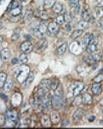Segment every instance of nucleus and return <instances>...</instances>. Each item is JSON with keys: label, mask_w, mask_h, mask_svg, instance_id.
<instances>
[{"label": "nucleus", "mask_w": 103, "mask_h": 129, "mask_svg": "<svg viewBox=\"0 0 103 129\" xmlns=\"http://www.w3.org/2000/svg\"><path fill=\"white\" fill-rule=\"evenodd\" d=\"M97 27L100 28H103V17L100 19V20L98 21V23H97Z\"/></svg>", "instance_id": "nucleus-37"}, {"label": "nucleus", "mask_w": 103, "mask_h": 129, "mask_svg": "<svg viewBox=\"0 0 103 129\" xmlns=\"http://www.w3.org/2000/svg\"><path fill=\"white\" fill-rule=\"evenodd\" d=\"M2 28V24L0 23V29Z\"/></svg>", "instance_id": "nucleus-46"}, {"label": "nucleus", "mask_w": 103, "mask_h": 129, "mask_svg": "<svg viewBox=\"0 0 103 129\" xmlns=\"http://www.w3.org/2000/svg\"><path fill=\"white\" fill-rule=\"evenodd\" d=\"M102 86L101 84L98 82H95L93 83L92 85V88H91V91H92L93 94L95 95H99L102 92Z\"/></svg>", "instance_id": "nucleus-9"}, {"label": "nucleus", "mask_w": 103, "mask_h": 129, "mask_svg": "<svg viewBox=\"0 0 103 129\" xmlns=\"http://www.w3.org/2000/svg\"><path fill=\"white\" fill-rule=\"evenodd\" d=\"M84 88V84L82 82H75L70 85L68 89L69 96L76 97L80 95V92Z\"/></svg>", "instance_id": "nucleus-3"}, {"label": "nucleus", "mask_w": 103, "mask_h": 129, "mask_svg": "<svg viewBox=\"0 0 103 129\" xmlns=\"http://www.w3.org/2000/svg\"><path fill=\"white\" fill-rule=\"evenodd\" d=\"M13 79L11 77H7L6 78V80L5 82V84H4V89L6 90H11V88H13Z\"/></svg>", "instance_id": "nucleus-18"}, {"label": "nucleus", "mask_w": 103, "mask_h": 129, "mask_svg": "<svg viewBox=\"0 0 103 129\" xmlns=\"http://www.w3.org/2000/svg\"><path fill=\"white\" fill-rule=\"evenodd\" d=\"M68 4L71 8H74L79 4V0H68Z\"/></svg>", "instance_id": "nucleus-31"}, {"label": "nucleus", "mask_w": 103, "mask_h": 129, "mask_svg": "<svg viewBox=\"0 0 103 129\" xmlns=\"http://www.w3.org/2000/svg\"><path fill=\"white\" fill-rule=\"evenodd\" d=\"M21 102V95L20 93H14L12 97V104L14 106H19Z\"/></svg>", "instance_id": "nucleus-14"}, {"label": "nucleus", "mask_w": 103, "mask_h": 129, "mask_svg": "<svg viewBox=\"0 0 103 129\" xmlns=\"http://www.w3.org/2000/svg\"><path fill=\"white\" fill-rule=\"evenodd\" d=\"M18 59H17V58H13L12 61H11V62L13 64H16V63H18Z\"/></svg>", "instance_id": "nucleus-40"}, {"label": "nucleus", "mask_w": 103, "mask_h": 129, "mask_svg": "<svg viewBox=\"0 0 103 129\" xmlns=\"http://www.w3.org/2000/svg\"><path fill=\"white\" fill-rule=\"evenodd\" d=\"M91 17H92L88 11H83L81 13V18L82 19V20L89 21L91 19Z\"/></svg>", "instance_id": "nucleus-23"}, {"label": "nucleus", "mask_w": 103, "mask_h": 129, "mask_svg": "<svg viewBox=\"0 0 103 129\" xmlns=\"http://www.w3.org/2000/svg\"><path fill=\"white\" fill-rule=\"evenodd\" d=\"M30 73V68L28 66L23 65L20 66L16 72V78L17 81L22 84L26 79Z\"/></svg>", "instance_id": "nucleus-2"}, {"label": "nucleus", "mask_w": 103, "mask_h": 129, "mask_svg": "<svg viewBox=\"0 0 103 129\" xmlns=\"http://www.w3.org/2000/svg\"><path fill=\"white\" fill-rule=\"evenodd\" d=\"M65 21V17L63 15H58L56 17V23L58 25H63Z\"/></svg>", "instance_id": "nucleus-29"}, {"label": "nucleus", "mask_w": 103, "mask_h": 129, "mask_svg": "<svg viewBox=\"0 0 103 129\" xmlns=\"http://www.w3.org/2000/svg\"><path fill=\"white\" fill-rule=\"evenodd\" d=\"M21 50L25 54H28V53L32 52V49H33V46H32V43L29 42V41H26L24 42L21 44L20 46Z\"/></svg>", "instance_id": "nucleus-5"}, {"label": "nucleus", "mask_w": 103, "mask_h": 129, "mask_svg": "<svg viewBox=\"0 0 103 129\" xmlns=\"http://www.w3.org/2000/svg\"><path fill=\"white\" fill-rule=\"evenodd\" d=\"M94 119H95V117H94V116H91V117H89V119H88V120H89V122H92V121H94Z\"/></svg>", "instance_id": "nucleus-42"}, {"label": "nucleus", "mask_w": 103, "mask_h": 129, "mask_svg": "<svg viewBox=\"0 0 103 129\" xmlns=\"http://www.w3.org/2000/svg\"><path fill=\"white\" fill-rule=\"evenodd\" d=\"M77 29H80V30H84L85 29H87L89 28V22L85 20H82L78 22L76 24Z\"/></svg>", "instance_id": "nucleus-17"}, {"label": "nucleus", "mask_w": 103, "mask_h": 129, "mask_svg": "<svg viewBox=\"0 0 103 129\" xmlns=\"http://www.w3.org/2000/svg\"><path fill=\"white\" fill-rule=\"evenodd\" d=\"M37 44H38V47L40 50H44L46 49V48L48 47V41L45 39H41V40H39V42H38Z\"/></svg>", "instance_id": "nucleus-19"}, {"label": "nucleus", "mask_w": 103, "mask_h": 129, "mask_svg": "<svg viewBox=\"0 0 103 129\" xmlns=\"http://www.w3.org/2000/svg\"><path fill=\"white\" fill-rule=\"evenodd\" d=\"M4 0H0V4H2V3H3V2H4Z\"/></svg>", "instance_id": "nucleus-45"}, {"label": "nucleus", "mask_w": 103, "mask_h": 129, "mask_svg": "<svg viewBox=\"0 0 103 129\" xmlns=\"http://www.w3.org/2000/svg\"><path fill=\"white\" fill-rule=\"evenodd\" d=\"M95 15L97 18L101 19L103 17V6H98L95 9Z\"/></svg>", "instance_id": "nucleus-27"}, {"label": "nucleus", "mask_w": 103, "mask_h": 129, "mask_svg": "<svg viewBox=\"0 0 103 129\" xmlns=\"http://www.w3.org/2000/svg\"><path fill=\"white\" fill-rule=\"evenodd\" d=\"M56 2V0H45L44 6L45 8H52Z\"/></svg>", "instance_id": "nucleus-28"}, {"label": "nucleus", "mask_w": 103, "mask_h": 129, "mask_svg": "<svg viewBox=\"0 0 103 129\" xmlns=\"http://www.w3.org/2000/svg\"><path fill=\"white\" fill-rule=\"evenodd\" d=\"M67 49V45L66 43H65V44H63L61 46H59L57 48L56 53H57L58 55H62L66 52Z\"/></svg>", "instance_id": "nucleus-21"}, {"label": "nucleus", "mask_w": 103, "mask_h": 129, "mask_svg": "<svg viewBox=\"0 0 103 129\" xmlns=\"http://www.w3.org/2000/svg\"><path fill=\"white\" fill-rule=\"evenodd\" d=\"M38 31H39L40 37H42L45 33H48V26L46 25L44 21H42L39 24Z\"/></svg>", "instance_id": "nucleus-8"}, {"label": "nucleus", "mask_w": 103, "mask_h": 129, "mask_svg": "<svg viewBox=\"0 0 103 129\" xmlns=\"http://www.w3.org/2000/svg\"><path fill=\"white\" fill-rule=\"evenodd\" d=\"M20 29L19 28H17L15 31L13 32V34L12 35V37H11V39L12 40H13V41H15L17 39H19V35H20Z\"/></svg>", "instance_id": "nucleus-30"}, {"label": "nucleus", "mask_w": 103, "mask_h": 129, "mask_svg": "<svg viewBox=\"0 0 103 129\" xmlns=\"http://www.w3.org/2000/svg\"><path fill=\"white\" fill-rule=\"evenodd\" d=\"M83 33V30H80V29H76L75 30L72 32V33L71 35V38L72 40H76V38H78V37H80L81 35Z\"/></svg>", "instance_id": "nucleus-24"}, {"label": "nucleus", "mask_w": 103, "mask_h": 129, "mask_svg": "<svg viewBox=\"0 0 103 129\" xmlns=\"http://www.w3.org/2000/svg\"><path fill=\"white\" fill-rule=\"evenodd\" d=\"M3 42V37L2 36H0V45L2 44Z\"/></svg>", "instance_id": "nucleus-43"}, {"label": "nucleus", "mask_w": 103, "mask_h": 129, "mask_svg": "<svg viewBox=\"0 0 103 129\" xmlns=\"http://www.w3.org/2000/svg\"><path fill=\"white\" fill-rule=\"evenodd\" d=\"M22 11V6L21 5H19L18 6H17L16 8H13V10H11L10 11V13L11 15L14 16V17H16V16L19 15L21 13Z\"/></svg>", "instance_id": "nucleus-20"}, {"label": "nucleus", "mask_w": 103, "mask_h": 129, "mask_svg": "<svg viewBox=\"0 0 103 129\" xmlns=\"http://www.w3.org/2000/svg\"><path fill=\"white\" fill-rule=\"evenodd\" d=\"M100 105L101 106H103V98L100 101Z\"/></svg>", "instance_id": "nucleus-44"}, {"label": "nucleus", "mask_w": 103, "mask_h": 129, "mask_svg": "<svg viewBox=\"0 0 103 129\" xmlns=\"http://www.w3.org/2000/svg\"><path fill=\"white\" fill-rule=\"evenodd\" d=\"M98 1V6H103V0H97Z\"/></svg>", "instance_id": "nucleus-41"}, {"label": "nucleus", "mask_w": 103, "mask_h": 129, "mask_svg": "<svg viewBox=\"0 0 103 129\" xmlns=\"http://www.w3.org/2000/svg\"><path fill=\"white\" fill-rule=\"evenodd\" d=\"M0 98H2L3 100L5 101V102H7L8 100V97H7L6 95H4V93H1V94H0Z\"/></svg>", "instance_id": "nucleus-38"}, {"label": "nucleus", "mask_w": 103, "mask_h": 129, "mask_svg": "<svg viewBox=\"0 0 103 129\" xmlns=\"http://www.w3.org/2000/svg\"><path fill=\"white\" fill-rule=\"evenodd\" d=\"M6 78L7 75L5 73H0V88H3L4 87Z\"/></svg>", "instance_id": "nucleus-26"}, {"label": "nucleus", "mask_w": 103, "mask_h": 129, "mask_svg": "<svg viewBox=\"0 0 103 129\" xmlns=\"http://www.w3.org/2000/svg\"><path fill=\"white\" fill-rule=\"evenodd\" d=\"M93 38V35L91 34V33H87L83 37V44L87 46V44L89 43L90 41L92 40Z\"/></svg>", "instance_id": "nucleus-25"}, {"label": "nucleus", "mask_w": 103, "mask_h": 129, "mask_svg": "<svg viewBox=\"0 0 103 129\" xmlns=\"http://www.w3.org/2000/svg\"><path fill=\"white\" fill-rule=\"evenodd\" d=\"M51 120L50 118L49 117V116L48 115H43L41 117V124H42L43 126L45 127H50L51 126Z\"/></svg>", "instance_id": "nucleus-16"}, {"label": "nucleus", "mask_w": 103, "mask_h": 129, "mask_svg": "<svg viewBox=\"0 0 103 129\" xmlns=\"http://www.w3.org/2000/svg\"><path fill=\"white\" fill-rule=\"evenodd\" d=\"M51 84H52V82L50 79H43L40 83L39 88L48 91L49 89L51 88Z\"/></svg>", "instance_id": "nucleus-11"}, {"label": "nucleus", "mask_w": 103, "mask_h": 129, "mask_svg": "<svg viewBox=\"0 0 103 129\" xmlns=\"http://www.w3.org/2000/svg\"><path fill=\"white\" fill-rule=\"evenodd\" d=\"M52 8L53 11L55 13L59 14L60 13H61V11H63V6H62V5H61L60 3L57 2L54 4V6H53Z\"/></svg>", "instance_id": "nucleus-22"}, {"label": "nucleus", "mask_w": 103, "mask_h": 129, "mask_svg": "<svg viewBox=\"0 0 103 129\" xmlns=\"http://www.w3.org/2000/svg\"><path fill=\"white\" fill-rule=\"evenodd\" d=\"M83 115H84V111L82 110H78L77 111H76L73 115V119H74V122L80 121Z\"/></svg>", "instance_id": "nucleus-15"}, {"label": "nucleus", "mask_w": 103, "mask_h": 129, "mask_svg": "<svg viewBox=\"0 0 103 129\" xmlns=\"http://www.w3.org/2000/svg\"><path fill=\"white\" fill-rule=\"evenodd\" d=\"M97 44H98V40L93 37L86 46V50L87 53L89 54H93L95 53L97 48Z\"/></svg>", "instance_id": "nucleus-4"}, {"label": "nucleus", "mask_w": 103, "mask_h": 129, "mask_svg": "<svg viewBox=\"0 0 103 129\" xmlns=\"http://www.w3.org/2000/svg\"><path fill=\"white\" fill-rule=\"evenodd\" d=\"M73 8V11H74V13L76 14V15H78V14H79L80 13V11H81V9H80V6L78 4V6H76V7H74Z\"/></svg>", "instance_id": "nucleus-36"}, {"label": "nucleus", "mask_w": 103, "mask_h": 129, "mask_svg": "<svg viewBox=\"0 0 103 129\" xmlns=\"http://www.w3.org/2000/svg\"><path fill=\"white\" fill-rule=\"evenodd\" d=\"M76 99L74 100V105H79L80 104L81 102H82V97L80 96V95H78L76 97H75Z\"/></svg>", "instance_id": "nucleus-34"}, {"label": "nucleus", "mask_w": 103, "mask_h": 129, "mask_svg": "<svg viewBox=\"0 0 103 129\" xmlns=\"http://www.w3.org/2000/svg\"><path fill=\"white\" fill-rule=\"evenodd\" d=\"M102 113H103V111H102Z\"/></svg>", "instance_id": "nucleus-47"}, {"label": "nucleus", "mask_w": 103, "mask_h": 129, "mask_svg": "<svg viewBox=\"0 0 103 129\" xmlns=\"http://www.w3.org/2000/svg\"><path fill=\"white\" fill-rule=\"evenodd\" d=\"M18 120V114L16 111L10 110L6 113V126L13 127Z\"/></svg>", "instance_id": "nucleus-1"}, {"label": "nucleus", "mask_w": 103, "mask_h": 129, "mask_svg": "<svg viewBox=\"0 0 103 129\" xmlns=\"http://www.w3.org/2000/svg\"><path fill=\"white\" fill-rule=\"evenodd\" d=\"M19 61L20 62L22 63H26L28 61V58H27L26 55L25 53H23V54H21L20 56H19Z\"/></svg>", "instance_id": "nucleus-33"}, {"label": "nucleus", "mask_w": 103, "mask_h": 129, "mask_svg": "<svg viewBox=\"0 0 103 129\" xmlns=\"http://www.w3.org/2000/svg\"><path fill=\"white\" fill-rule=\"evenodd\" d=\"M58 25L55 21H52L48 26V34L50 35H54L58 31Z\"/></svg>", "instance_id": "nucleus-6"}, {"label": "nucleus", "mask_w": 103, "mask_h": 129, "mask_svg": "<svg viewBox=\"0 0 103 129\" xmlns=\"http://www.w3.org/2000/svg\"><path fill=\"white\" fill-rule=\"evenodd\" d=\"M50 120L52 124H57L60 121V116L59 113L57 111H54L51 112L50 114Z\"/></svg>", "instance_id": "nucleus-12"}, {"label": "nucleus", "mask_w": 103, "mask_h": 129, "mask_svg": "<svg viewBox=\"0 0 103 129\" xmlns=\"http://www.w3.org/2000/svg\"><path fill=\"white\" fill-rule=\"evenodd\" d=\"M82 103L87 105H90L93 103V98L89 93H85L82 95Z\"/></svg>", "instance_id": "nucleus-13"}, {"label": "nucleus", "mask_w": 103, "mask_h": 129, "mask_svg": "<svg viewBox=\"0 0 103 129\" xmlns=\"http://www.w3.org/2000/svg\"><path fill=\"white\" fill-rule=\"evenodd\" d=\"M65 29H66L67 30L68 32H70L71 30V24H69V23H67V24L65 25Z\"/></svg>", "instance_id": "nucleus-39"}, {"label": "nucleus", "mask_w": 103, "mask_h": 129, "mask_svg": "<svg viewBox=\"0 0 103 129\" xmlns=\"http://www.w3.org/2000/svg\"><path fill=\"white\" fill-rule=\"evenodd\" d=\"M93 80H94V82L100 83L101 81H102L103 80V74H99V75H98L93 79Z\"/></svg>", "instance_id": "nucleus-35"}, {"label": "nucleus", "mask_w": 103, "mask_h": 129, "mask_svg": "<svg viewBox=\"0 0 103 129\" xmlns=\"http://www.w3.org/2000/svg\"><path fill=\"white\" fill-rule=\"evenodd\" d=\"M19 5V3L17 2H12L9 4V6H8L7 11L10 12L11 10H13V8H16L17 6H18Z\"/></svg>", "instance_id": "nucleus-32"}, {"label": "nucleus", "mask_w": 103, "mask_h": 129, "mask_svg": "<svg viewBox=\"0 0 103 129\" xmlns=\"http://www.w3.org/2000/svg\"><path fill=\"white\" fill-rule=\"evenodd\" d=\"M34 79V73L33 72H30V74L28 75V76L26 78V79L22 83V86L24 88H27L31 84V83Z\"/></svg>", "instance_id": "nucleus-10"}, {"label": "nucleus", "mask_w": 103, "mask_h": 129, "mask_svg": "<svg viewBox=\"0 0 103 129\" xmlns=\"http://www.w3.org/2000/svg\"><path fill=\"white\" fill-rule=\"evenodd\" d=\"M11 56V51L8 48H4L0 51V59L2 61H6Z\"/></svg>", "instance_id": "nucleus-7"}]
</instances>
